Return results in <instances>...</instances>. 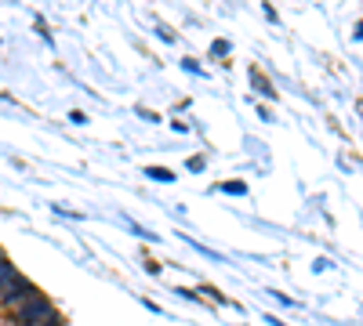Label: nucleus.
I'll return each instance as SVG.
<instances>
[{
	"label": "nucleus",
	"mask_w": 363,
	"mask_h": 326,
	"mask_svg": "<svg viewBox=\"0 0 363 326\" xmlns=\"http://www.w3.org/2000/svg\"><path fill=\"white\" fill-rule=\"evenodd\" d=\"M33 293H37V290H33V286H29V283L18 276V279H15V283L4 290V293H0V305H4V308H18L22 301H29V298H33Z\"/></svg>",
	"instance_id": "obj_2"
},
{
	"label": "nucleus",
	"mask_w": 363,
	"mask_h": 326,
	"mask_svg": "<svg viewBox=\"0 0 363 326\" xmlns=\"http://www.w3.org/2000/svg\"><path fill=\"white\" fill-rule=\"evenodd\" d=\"M149 177H157V182H174V174L164 170V167H153V170H149Z\"/></svg>",
	"instance_id": "obj_3"
},
{
	"label": "nucleus",
	"mask_w": 363,
	"mask_h": 326,
	"mask_svg": "<svg viewBox=\"0 0 363 326\" xmlns=\"http://www.w3.org/2000/svg\"><path fill=\"white\" fill-rule=\"evenodd\" d=\"M55 308H51V301L48 298H40V293H33V298H29V301H22L18 308H15V326H40L48 315H51Z\"/></svg>",
	"instance_id": "obj_1"
}]
</instances>
